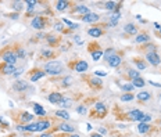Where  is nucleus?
I'll list each match as a JSON object with an SVG mask.
<instances>
[{
  "mask_svg": "<svg viewBox=\"0 0 161 137\" xmlns=\"http://www.w3.org/2000/svg\"><path fill=\"white\" fill-rule=\"evenodd\" d=\"M46 72L50 75H58L63 72V65L58 63V61H50V63L46 64Z\"/></svg>",
  "mask_w": 161,
  "mask_h": 137,
  "instance_id": "nucleus-1",
  "label": "nucleus"
},
{
  "mask_svg": "<svg viewBox=\"0 0 161 137\" xmlns=\"http://www.w3.org/2000/svg\"><path fill=\"white\" fill-rule=\"evenodd\" d=\"M3 60L6 61L7 64H15L17 61V54L14 53V51H10V50H7V51H4L3 53Z\"/></svg>",
  "mask_w": 161,
  "mask_h": 137,
  "instance_id": "nucleus-2",
  "label": "nucleus"
},
{
  "mask_svg": "<svg viewBox=\"0 0 161 137\" xmlns=\"http://www.w3.org/2000/svg\"><path fill=\"white\" fill-rule=\"evenodd\" d=\"M147 61L151 65H158L160 64V55L154 51H150V53H147Z\"/></svg>",
  "mask_w": 161,
  "mask_h": 137,
  "instance_id": "nucleus-3",
  "label": "nucleus"
},
{
  "mask_svg": "<svg viewBox=\"0 0 161 137\" xmlns=\"http://www.w3.org/2000/svg\"><path fill=\"white\" fill-rule=\"evenodd\" d=\"M143 115H144V114H143L142 111H139V109H133V111L128 112V116L132 121H142Z\"/></svg>",
  "mask_w": 161,
  "mask_h": 137,
  "instance_id": "nucleus-4",
  "label": "nucleus"
},
{
  "mask_svg": "<svg viewBox=\"0 0 161 137\" xmlns=\"http://www.w3.org/2000/svg\"><path fill=\"white\" fill-rule=\"evenodd\" d=\"M108 64H110V67H114V68H117L119 64H121V57L117 55V54H114V55H111L110 58L107 60Z\"/></svg>",
  "mask_w": 161,
  "mask_h": 137,
  "instance_id": "nucleus-5",
  "label": "nucleus"
},
{
  "mask_svg": "<svg viewBox=\"0 0 161 137\" xmlns=\"http://www.w3.org/2000/svg\"><path fill=\"white\" fill-rule=\"evenodd\" d=\"M43 26H44V22L40 17H36V18H33L32 20V28L35 29H42Z\"/></svg>",
  "mask_w": 161,
  "mask_h": 137,
  "instance_id": "nucleus-6",
  "label": "nucleus"
},
{
  "mask_svg": "<svg viewBox=\"0 0 161 137\" xmlns=\"http://www.w3.org/2000/svg\"><path fill=\"white\" fill-rule=\"evenodd\" d=\"M17 69H15V67L13 65V64H6L3 68H1V72L6 75H10V74H14Z\"/></svg>",
  "mask_w": 161,
  "mask_h": 137,
  "instance_id": "nucleus-7",
  "label": "nucleus"
},
{
  "mask_svg": "<svg viewBox=\"0 0 161 137\" xmlns=\"http://www.w3.org/2000/svg\"><path fill=\"white\" fill-rule=\"evenodd\" d=\"M61 100H63V97H61V94H58V93H52V94L49 96V101L53 103V104H60Z\"/></svg>",
  "mask_w": 161,
  "mask_h": 137,
  "instance_id": "nucleus-8",
  "label": "nucleus"
},
{
  "mask_svg": "<svg viewBox=\"0 0 161 137\" xmlns=\"http://www.w3.org/2000/svg\"><path fill=\"white\" fill-rule=\"evenodd\" d=\"M82 20H83V22H96L99 20V15L95 14V13H89V14H86Z\"/></svg>",
  "mask_w": 161,
  "mask_h": 137,
  "instance_id": "nucleus-9",
  "label": "nucleus"
},
{
  "mask_svg": "<svg viewBox=\"0 0 161 137\" xmlns=\"http://www.w3.org/2000/svg\"><path fill=\"white\" fill-rule=\"evenodd\" d=\"M86 69H87V63L86 61H78V64L75 65L76 72H85Z\"/></svg>",
  "mask_w": 161,
  "mask_h": 137,
  "instance_id": "nucleus-10",
  "label": "nucleus"
},
{
  "mask_svg": "<svg viewBox=\"0 0 161 137\" xmlns=\"http://www.w3.org/2000/svg\"><path fill=\"white\" fill-rule=\"evenodd\" d=\"M87 33H89L92 38H100L103 32H101V29H100V28H90V29L87 31Z\"/></svg>",
  "mask_w": 161,
  "mask_h": 137,
  "instance_id": "nucleus-11",
  "label": "nucleus"
},
{
  "mask_svg": "<svg viewBox=\"0 0 161 137\" xmlns=\"http://www.w3.org/2000/svg\"><path fill=\"white\" fill-rule=\"evenodd\" d=\"M49 127H50V122H49V121H40V122H38V130H39V132L46 130V129H49Z\"/></svg>",
  "mask_w": 161,
  "mask_h": 137,
  "instance_id": "nucleus-12",
  "label": "nucleus"
},
{
  "mask_svg": "<svg viewBox=\"0 0 161 137\" xmlns=\"http://www.w3.org/2000/svg\"><path fill=\"white\" fill-rule=\"evenodd\" d=\"M124 29H125V32L129 33V35H135L136 31H138V28H136L133 24H128V25H125V28H124Z\"/></svg>",
  "mask_w": 161,
  "mask_h": 137,
  "instance_id": "nucleus-13",
  "label": "nucleus"
},
{
  "mask_svg": "<svg viewBox=\"0 0 161 137\" xmlns=\"http://www.w3.org/2000/svg\"><path fill=\"white\" fill-rule=\"evenodd\" d=\"M67 6H68V1H65V0H60V1H57L56 3V9L58 11H63L67 9Z\"/></svg>",
  "mask_w": 161,
  "mask_h": 137,
  "instance_id": "nucleus-14",
  "label": "nucleus"
},
{
  "mask_svg": "<svg viewBox=\"0 0 161 137\" xmlns=\"http://www.w3.org/2000/svg\"><path fill=\"white\" fill-rule=\"evenodd\" d=\"M27 87H28V84L25 83V82H17V83H14V90H18V92L25 90Z\"/></svg>",
  "mask_w": 161,
  "mask_h": 137,
  "instance_id": "nucleus-15",
  "label": "nucleus"
},
{
  "mask_svg": "<svg viewBox=\"0 0 161 137\" xmlns=\"http://www.w3.org/2000/svg\"><path fill=\"white\" fill-rule=\"evenodd\" d=\"M138 98L142 101H147V100H150V93L149 92H140L138 94Z\"/></svg>",
  "mask_w": 161,
  "mask_h": 137,
  "instance_id": "nucleus-16",
  "label": "nucleus"
},
{
  "mask_svg": "<svg viewBox=\"0 0 161 137\" xmlns=\"http://www.w3.org/2000/svg\"><path fill=\"white\" fill-rule=\"evenodd\" d=\"M60 129H61L63 132H67V133H72V132H74V127L71 126V125H68V123H61V125H60Z\"/></svg>",
  "mask_w": 161,
  "mask_h": 137,
  "instance_id": "nucleus-17",
  "label": "nucleus"
},
{
  "mask_svg": "<svg viewBox=\"0 0 161 137\" xmlns=\"http://www.w3.org/2000/svg\"><path fill=\"white\" fill-rule=\"evenodd\" d=\"M149 129H150V126H149V123H139V126H138V130H139L140 133H147L149 132Z\"/></svg>",
  "mask_w": 161,
  "mask_h": 137,
  "instance_id": "nucleus-18",
  "label": "nucleus"
},
{
  "mask_svg": "<svg viewBox=\"0 0 161 137\" xmlns=\"http://www.w3.org/2000/svg\"><path fill=\"white\" fill-rule=\"evenodd\" d=\"M33 111H35L36 115H44V114H46V111H44L42 108V105H39V104H35V105H33Z\"/></svg>",
  "mask_w": 161,
  "mask_h": 137,
  "instance_id": "nucleus-19",
  "label": "nucleus"
},
{
  "mask_svg": "<svg viewBox=\"0 0 161 137\" xmlns=\"http://www.w3.org/2000/svg\"><path fill=\"white\" fill-rule=\"evenodd\" d=\"M132 86H133V87H143V86H144V80H143L142 78L133 79V82H132Z\"/></svg>",
  "mask_w": 161,
  "mask_h": 137,
  "instance_id": "nucleus-20",
  "label": "nucleus"
},
{
  "mask_svg": "<svg viewBox=\"0 0 161 137\" xmlns=\"http://www.w3.org/2000/svg\"><path fill=\"white\" fill-rule=\"evenodd\" d=\"M76 11H78V13H81V14H85V15L90 13L89 9H87L86 6H82V4H81V6H76Z\"/></svg>",
  "mask_w": 161,
  "mask_h": 137,
  "instance_id": "nucleus-21",
  "label": "nucleus"
},
{
  "mask_svg": "<svg viewBox=\"0 0 161 137\" xmlns=\"http://www.w3.org/2000/svg\"><path fill=\"white\" fill-rule=\"evenodd\" d=\"M56 115L58 118H63V119H70V114L67 111H56Z\"/></svg>",
  "mask_w": 161,
  "mask_h": 137,
  "instance_id": "nucleus-22",
  "label": "nucleus"
},
{
  "mask_svg": "<svg viewBox=\"0 0 161 137\" xmlns=\"http://www.w3.org/2000/svg\"><path fill=\"white\" fill-rule=\"evenodd\" d=\"M44 76V72H42V71H39L38 74H33L32 76H31V80L32 82H36V80H39L40 78H43Z\"/></svg>",
  "mask_w": 161,
  "mask_h": 137,
  "instance_id": "nucleus-23",
  "label": "nucleus"
},
{
  "mask_svg": "<svg viewBox=\"0 0 161 137\" xmlns=\"http://www.w3.org/2000/svg\"><path fill=\"white\" fill-rule=\"evenodd\" d=\"M147 40H149V36H147V35H144V33H143V35H138V36H136V42H138V43H143V42H147Z\"/></svg>",
  "mask_w": 161,
  "mask_h": 137,
  "instance_id": "nucleus-24",
  "label": "nucleus"
},
{
  "mask_svg": "<svg viewBox=\"0 0 161 137\" xmlns=\"http://www.w3.org/2000/svg\"><path fill=\"white\" fill-rule=\"evenodd\" d=\"M96 111L99 112V114H104V112H106V107H104V104L97 103L96 104Z\"/></svg>",
  "mask_w": 161,
  "mask_h": 137,
  "instance_id": "nucleus-25",
  "label": "nucleus"
},
{
  "mask_svg": "<svg viewBox=\"0 0 161 137\" xmlns=\"http://www.w3.org/2000/svg\"><path fill=\"white\" fill-rule=\"evenodd\" d=\"M101 55H103V50H97V51H93V53H92V58H93L95 61H97Z\"/></svg>",
  "mask_w": 161,
  "mask_h": 137,
  "instance_id": "nucleus-26",
  "label": "nucleus"
},
{
  "mask_svg": "<svg viewBox=\"0 0 161 137\" xmlns=\"http://www.w3.org/2000/svg\"><path fill=\"white\" fill-rule=\"evenodd\" d=\"M63 22H64L65 25H68V26H70L71 29H76V28H78V25H76V24H74V22H71L70 20H67V18H64V20H63Z\"/></svg>",
  "mask_w": 161,
  "mask_h": 137,
  "instance_id": "nucleus-27",
  "label": "nucleus"
},
{
  "mask_svg": "<svg viewBox=\"0 0 161 137\" xmlns=\"http://www.w3.org/2000/svg\"><path fill=\"white\" fill-rule=\"evenodd\" d=\"M71 103H72V101H71L70 98H63L60 104H61V107H64V108H68V107H71Z\"/></svg>",
  "mask_w": 161,
  "mask_h": 137,
  "instance_id": "nucleus-28",
  "label": "nucleus"
},
{
  "mask_svg": "<svg viewBox=\"0 0 161 137\" xmlns=\"http://www.w3.org/2000/svg\"><path fill=\"white\" fill-rule=\"evenodd\" d=\"M119 17H121V14H119L118 11H117V13H114V14L111 15V24H117V21L119 20Z\"/></svg>",
  "mask_w": 161,
  "mask_h": 137,
  "instance_id": "nucleus-29",
  "label": "nucleus"
},
{
  "mask_svg": "<svg viewBox=\"0 0 161 137\" xmlns=\"http://www.w3.org/2000/svg\"><path fill=\"white\" fill-rule=\"evenodd\" d=\"M27 132H38V123H32L27 126Z\"/></svg>",
  "mask_w": 161,
  "mask_h": 137,
  "instance_id": "nucleus-30",
  "label": "nucleus"
},
{
  "mask_svg": "<svg viewBox=\"0 0 161 137\" xmlns=\"http://www.w3.org/2000/svg\"><path fill=\"white\" fill-rule=\"evenodd\" d=\"M33 116L31 115V114H24V115L21 116V121L22 122H29V121H32Z\"/></svg>",
  "mask_w": 161,
  "mask_h": 137,
  "instance_id": "nucleus-31",
  "label": "nucleus"
},
{
  "mask_svg": "<svg viewBox=\"0 0 161 137\" xmlns=\"http://www.w3.org/2000/svg\"><path fill=\"white\" fill-rule=\"evenodd\" d=\"M129 78H132V79H138V78H140L139 72H138V71H135V69L129 71Z\"/></svg>",
  "mask_w": 161,
  "mask_h": 137,
  "instance_id": "nucleus-32",
  "label": "nucleus"
},
{
  "mask_svg": "<svg viewBox=\"0 0 161 137\" xmlns=\"http://www.w3.org/2000/svg\"><path fill=\"white\" fill-rule=\"evenodd\" d=\"M103 55H104V57H106V58L108 60L111 55H114V50H113V49H108V50H106V51L103 53Z\"/></svg>",
  "mask_w": 161,
  "mask_h": 137,
  "instance_id": "nucleus-33",
  "label": "nucleus"
},
{
  "mask_svg": "<svg viewBox=\"0 0 161 137\" xmlns=\"http://www.w3.org/2000/svg\"><path fill=\"white\" fill-rule=\"evenodd\" d=\"M115 6H117V4H115L114 1H107V3H106V9H107V10H114Z\"/></svg>",
  "mask_w": 161,
  "mask_h": 137,
  "instance_id": "nucleus-34",
  "label": "nucleus"
},
{
  "mask_svg": "<svg viewBox=\"0 0 161 137\" xmlns=\"http://www.w3.org/2000/svg\"><path fill=\"white\" fill-rule=\"evenodd\" d=\"M121 100H122V101H131V100H133V96L132 94H124V96H121Z\"/></svg>",
  "mask_w": 161,
  "mask_h": 137,
  "instance_id": "nucleus-35",
  "label": "nucleus"
},
{
  "mask_svg": "<svg viewBox=\"0 0 161 137\" xmlns=\"http://www.w3.org/2000/svg\"><path fill=\"white\" fill-rule=\"evenodd\" d=\"M25 3L28 4V7H29V10H32V9H33V6L36 4V1H35V0H27Z\"/></svg>",
  "mask_w": 161,
  "mask_h": 137,
  "instance_id": "nucleus-36",
  "label": "nucleus"
},
{
  "mask_svg": "<svg viewBox=\"0 0 161 137\" xmlns=\"http://www.w3.org/2000/svg\"><path fill=\"white\" fill-rule=\"evenodd\" d=\"M122 89H124V90H127V92H131V90L133 89V86H132V84L125 83V84H122Z\"/></svg>",
  "mask_w": 161,
  "mask_h": 137,
  "instance_id": "nucleus-37",
  "label": "nucleus"
},
{
  "mask_svg": "<svg viewBox=\"0 0 161 137\" xmlns=\"http://www.w3.org/2000/svg\"><path fill=\"white\" fill-rule=\"evenodd\" d=\"M63 82H64V86H68V84H71V82H72V78L71 76H67Z\"/></svg>",
  "mask_w": 161,
  "mask_h": 137,
  "instance_id": "nucleus-38",
  "label": "nucleus"
},
{
  "mask_svg": "<svg viewBox=\"0 0 161 137\" xmlns=\"http://www.w3.org/2000/svg\"><path fill=\"white\" fill-rule=\"evenodd\" d=\"M150 119H151L150 115H143V118H142V122H143V123H147Z\"/></svg>",
  "mask_w": 161,
  "mask_h": 137,
  "instance_id": "nucleus-39",
  "label": "nucleus"
},
{
  "mask_svg": "<svg viewBox=\"0 0 161 137\" xmlns=\"http://www.w3.org/2000/svg\"><path fill=\"white\" fill-rule=\"evenodd\" d=\"M92 83L96 84V86H100V84H101V80L97 79V78H93V79H92Z\"/></svg>",
  "mask_w": 161,
  "mask_h": 137,
  "instance_id": "nucleus-40",
  "label": "nucleus"
},
{
  "mask_svg": "<svg viewBox=\"0 0 161 137\" xmlns=\"http://www.w3.org/2000/svg\"><path fill=\"white\" fill-rule=\"evenodd\" d=\"M76 111H78V114H85L86 108H85V107H78V109H76Z\"/></svg>",
  "mask_w": 161,
  "mask_h": 137,
  "instance_id": "nucleus-41",
  "label": "nucleus"
},
{
  "mask_svg": "<svg viewBox=\"0 0 161 137\" xmlns=\"http://www.w3.org/2000/svg\"><path fill=\"white\" fill-rule=\"evenodd\" d=\"M22 72H24V69H22V68H20V69H17V71H15V72H14V76H15V78H17V76H20V75L22 74Z\"/></svg>",
  "mask_w": 161,
  "mask_h": 137,
  "instance_id": "nucleus-42",
  "label": "nucleus"
},
{
  "mask_svg": "<svg viewBox=\"0 0 161 137\" xmlns=\"http://www.w3.org/2000/svg\"><path fill=\"white\" fill-rule=\"evenodd\" d=\"M136 65H138L139 69H144V68H146V65H144L143 63H140V61H136Z\"/></svg>",
  "mask_w": 161,
  "mask_h": 137,
  "instance_id": "nucleus-43",
  "label": "nucleus"
},
{
  "mask_svg": "<svg viewBox=\"0 0 161 137\" xmlns=\"http://www.w3.org/2000/svg\"><path fill=\"white\" fill-rule=\"evenodd\" d=\"M17 57H21V58H24V57H25V51H24L22 49H20V50H18V54H17Z\"/></svg>",
  "mask_w": 161,
  "mask_h": 137,
  "instance_id": "nucleus-44",
  "label": "nucleus"
},
{
  "mask_svg": "<svg viewBox=\"0 0 161 137\" xmlns=\"http://www.w3.org/2000/svg\"><path fill=\"white\" fill-rule=\"evenodd\" d=\"M106 133H107V130L104 127H99V134H106Z\"/></svg>",
  "mask_w": 161,
  "mask_h": 137,
  "instance_id": "nucleus-45",
  "label": "nucleus"
},
{
  "mask_svg": "<svg viewBox=\"0 0 161 137\" xmlns=\"http://www.w3.org/2000/svg\"><path fill=\"white\" fill-rule=\"evenodd\" d=\"M95 74H96L97 76H106V75H107V72H104V71H103V72H101V71H96Z\"/></svg>",
  "mask_w": 161,
  "mask_h": 137,
  "instance_id": "nucleus-46",
  "label": "nucleus"
},
{
  "mask_svg": "<svg viewBox=\"0 0 161 137\" xmlns=\"http://www.w3.org/2000/svg\"><path fill=\"white\" fill-rule=\"evenodd\" d=\"M42 54L44 55V57H46V55H49V57H50V55H52V51H46V50H43Z\"/></svg>",
  "mask_w": 161,
  "mask_h": 137,
  "instance_id": "nucleus-47",
  "label": "nucleus"
},
{
  "mask_svg": "<svg viewBox=\"0 0 161 137\" xmlns=\"http://www.w3.org/2000/svg\"><path fill=\"white\" fill-rule=\"evenodd\" d=\"M17 129H18L20 132H27V126H18Z\"/></svg>",
  "mask_w": 161,
  "mask_h": 137,
  "instance_id": "nucleus-48",
  "label": "nucleus"
},
{
  "mask_svg": "<svg viewBox=\"0 0 161 137\" xmlns=\"http://www.w3.org/2000/svg\"><path fill=\"white\" fill-rule=\"evenodd\" d=\"M56 29H57V31H61V29H63V25H61V24H56Z\"/></svg>",
  "mask_w": 161,
  "mask_h": 137,
  "instance_id": "nucleus-49",
  "label": "nucleus"
},
{
  "mask_svg": "<svg viewBox=\"0 0 161 137\" xmlns=\"http://www.w3.org/2000/svg\"><path fill=\"white\" fill-rule=\"evenodd\" d=\"M90 137H103L101 134H99V133H92V136Z\"/></svg>",
  "mask_w": 161,
  "mask_h": 137,
  "instance_id": "nucleus-50",
  "label": "nucleus"
},
{
  "mask_svg": "<svg viewBox=\"0 0 161 137\" xmlns=\"http://www.w3.org/2000/svg\"><path fill=\"white\" fill-rule=\"evenodd\" d=\"M154 26H156L157 29H161V25L158 24V22H154Z\"/></svg>",
  "mask_w": 161,
  "mask_h": 137,
  "instance_id": "nucleus-51",
  "label": "nucleus"
},
{
  "mask_svg": "<svg viewBox=\"0 0 161 137\" xmlns=\"http://www.w3.org/2000/svg\"><path fill=\"white\" fill-rule=\"evenodd\" d=\"M15 9L20 10V9H21V3H15Z\"/></svg>",
  "mask_w": 161,
  "mask_h": 137,
  "instance_id": "nucleus-52",
  "label": "nucleus"
},
{
  "mask_svg": "<svg viewBox=\"0 0 161 137\" xmlns=\"http://www.w3.org/2000/svg\"><path fill=\"white\" fill-rule=\"evenodd\" d=\"M54 40H56V39H54L53 36H50V38H49V42H50V43H54Z\"/></svg>",
  "mask_w": 161,
  "mask_h": 137,
  "instance_id": "nucleus-53",
  "label": "nucleus"
},
{
  "mask_svg": "<svg viewBox=\"0 0 161 137\" xmlns=\"http://www.w3.org/2000/svg\"><path fill=\"white\" fill-rule=\"evenodd\" d=\"M75 39H76V43H81V44H82V40H81V39H79V36H76Z\"/></svg>",
  "mask_w": 161,
  "mask_h": 137,
  "instance_id": "nucleus-54",
  "label": "nucleus"
},
{
  "mask_svg": "<svg viewBox=\"0 0 161 137\" xmlns=\"http://www.w3.org/2000/svg\"><path fill=\"white\" fill-rule=\"evenodd\" d=\"M86 127H87V130H92V125H90V123H87V125H86Z\"/></svg>",
  "mask_w": 161,
  "mask_h": 137,
  "instance_id": "nucleus-55",
  "label": "nucleus"
},
{
  "mask_svg": "<svg viewBox=\"0 0 161 137\" xmlns=\"http://www.w3.org/2000/svg\"><path fill=\"white\" fill-rule=\"evenodd\" d=\"M40 137H53V136H50V134H42Z\"/></svg>",
  "mask_w": 161,
  "mask_h": 137,
  "instance_id": "nucleus-56",
  "label": "nucleus"
},
{
  "mask_svg": "<svg viewBox=\"0 0 161 137\" xmlns=\"http://www.w3.org/2000/svg\"><path fill=\"white\" fill-rule=\"evenodd\" d=\"M71 137H79V136H76V134H72V136H71Z\"/></svg>",
  "mask_w": 161,
  "mask_h": 137,
  "instance_id": "nucleus-57",
  "label": "nucleus"
},
{
  "mask_svg": "<svg viewBox=\"0 0 161 137\" xmlns=\"http://www.w3.org/2000/svg\"><path fill=\"white\" fill-rule=\"evenodd\" d=\"M160 33H161V29H160Z\"/></svg>",
  "mask_w": 161,
  "mask_h": 137,
  "instance_id": "nucleus-58",
  "label": "nucleus"
},
{
  "mask_svg": "<svg viewBox=\"0 0 161 137\" xmlns=\"http://www.w3.org/2000/svg\"><path fill=\"white\" fill-rule=\"evenodd\" d=\"M160 97H161V94H160Z\"/></svg>",
  "mask_w": 161,
  "mask_h": 137,
  "instance_id": "nucleus-59",
  "label": "nucleus"
}]
</instances>
